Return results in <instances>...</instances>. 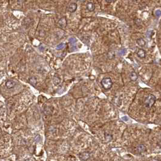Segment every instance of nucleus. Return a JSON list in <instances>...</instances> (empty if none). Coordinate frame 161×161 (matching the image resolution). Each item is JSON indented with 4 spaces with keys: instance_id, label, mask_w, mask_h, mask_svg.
<instances>
[{
    "instance_id": "20e7f679",
    "label": "nucleus",
    "mask_w": 161,
    "mask_h": 161,
    "mask_svg": "<svg viewBox=\"0 0 161 161\" xmlns=\"http://www.w3.org/2000/svg\"><path fill=\"white\" fill-rule=\"evenodd\" d=\"M79 156L80 159L82 161H86L87 159H88L90 158V153H88V152H85L79 154Z\"/></svg>"
},
{
    "instance_id": "1a4fd4ad",
    "label": "nucleus",
    "mask_w": 161,
    "mask_h": 161,
    "mask_svg": "<svg viewBox=\"0 0 161 161\" xmlns=\"http://www.w3.org/2000/svg\"><path fill=\"white\" fill-rule=\"evenodd\" d=\"M130 79L132 82H136L138 78V75L135 71H132L130 74Z\"/></svg>"
},
{
    "instance_id": "0eeeda50",
    "label": "nucleus",
    "mask_w": 161,
    "mask_h": 161,
    "mask_svg": "<svg viewBox=\"0 0 161 161\" xmlns=\"http://www.w3.org/2000/svg\"><path fill=\"white\" fill-rule=\"evenodd\" d=\"M137 56L140 59H144L146 57V51L142 48H139L136 52Z\"/></svg>"
},
{
    "instance_id": "4468645a",
    "label": "nucleus",
    "mask_w": 161,
    "mask_h": 161,
    "mask_svg": "<svg viewBox=\"0 0 161 161\" xmlns=\"http://www.w3.org/2000/svg\"><path fill=\"white\" fill-rule=\"evenodd\" d=\"M65 44H59V45H57V49L58 50H60L62 49V48H64V47H65Z\"/></svg>"
},
{
    "instance_id": "f3484780",
    "label": "nucleus",
    "mask_w": 161,
    "mask_h": 161,
    "mask_svg": "<svg viewBox=\"0 0 161 161\" xmlns=\"http://www.w3.org/2000/svg\"><path fill=\"white\" fill-rule=\"evenodd\" d=\"M131 1H137V0H131Z\"/></svg>"
},
{
    "instance_id": "39448f33",
    "label": "nucleus",
    "mask_w": 161,
    "mask_h": 161,
    "mask_svg": "<svg viewBox=\"0 0 161 161\" xmlns=\"http://www.w3.org/2000/svg\"><path fill=\"white\" fill-rule=\"evenodd\" d=\"M78 8V5L76 3H72L70 4L67 8V10L70 13H74V12H76Z\"/></svg>"
},
{
    "instance_id": "9d476101",
    "label": "nucleus",
    "mask_w": 161,
    "mask_h": 161,
    "mask_svg": "<svg viewBox=\"0 0 161 161\" xmlns=\"http://www.w3.org/2000/svg\"><path fill=\"white\" fill-rule=\"evenodd\" d=\"M86 8L89 12H93L95 9V5L92 2H89L86 5Z\"/></svg>"
},
{
    "instance_id": "f8f14e48",
    "label": "nucleus",
    "mask_w": 161,
    "mask_h": 161,
    "mask_svg": "<svg viewBox=\"0 0 161 161\" xmlns=\"http://www.w3.org/2000/svg\"><path fill=\"white\" fill-rule=\"evenodd\" d=\"M53 83H54V85L57 86V85H59L60 83H61V78L58 76V75H55V76L53 78Z\"/></svg>"
},
{
    "instance_id": "9b49d317",
    "label": "nucleus",
    "mask_w": 161,
    "mask_h": 161,
    "mask_svg": "<svg viewBox=\"0 0 161 161\" xmlns=\"http://www.w3.org/2000/svg\"><path fill=\"white\" fill-rule=\"evenodd\" d=\"M136 43L140 47H144L146 45V42L143 38H139L136 40Z\"/></svg>"
},
{
    "instance_id": "ddd939ff",
    "label": "nucleus",
    "mask_w": 161,
    "mask_h": 161,
    "mask_svg": "<svg viewBox=\"0 0 161 161\" xmlns=\"http://www.w3.org/2000/svg\"><path fill=\"white\" fill-rule=\"evenodd\" d=\"M29 83L31 84L32 86H35L36 85V84H37V80H36V78L35 77H30L29 79Z\"/></svg>"
},
{
    "instance_id": "7ed1b4c3",
    "label": "nucleus",
    "mask_w": 161,
    "mask_h": 161,
    "mask_svg": "<svg viewBox=\"0 0 161 161\" xmlns=\"http://www.w3.org/2000/svg\"><path fill=\"white\" fill-rule=\"evenodd\" d=\"M58 24L61 29H65L67 27V19L65 17H62V18H60L59 20L58 21Z\"/></svg>"
},
{
    "instance_id": "2eb2a0df",
    "label": "nucleus",
    "mask_w": 161,
    "mask_h": 161,
    "mask_svg": "<svg viewBox=\"0 0 161 161\" xmlns=\"http://www.w3.org/2000/svg\"><path fill=\"white\" fill-rule=\"evenodd\" d=\"M105 1L108 3H111L113 1H114V0H105Z\"/></svg>"
},
{
    "instance_id": "f257e3e1",
    "label": "nucleus",
    "mask_w": 161,
    "mask_h": 161,
    "mask_svg": "<svg viewBox=\"0 0 161 161\" xmlns=\"http://www.w3.org/2000/svg\"><path fill=\"white\" fill-rule=\"evenodd\" d=\"M156 101V98L155 96L153 94L148 95L147 97H145L144 100V105L148 109H151L155 104Z\"/></svg>"
},
{
    "instance_id": "6e6552de",
    "label": "nucleus",
    "mask_w": 161,
    "mask_h": 161,
    "mask_svg": "<svg viewBox=\"0 0 161 161\" xmlns=\"http://www.w3.org/2000/svg\"><path fill=\"white\" fill-rule=\"evenodd\" d=\"M16 86V82L13 80H8L6 82V86L8 89H12Z\"/></svg>"
},
{
    "instance_id": "423d86ee",
    "label": "nucleus",
    "mask_w": 161,
    "mask_h": 161,
    "mask_svg": "<svg viewBox=\"0 0 161 161\" xmlns=\"http://www.w3.org/2000/svg\"><path fill=\"white\" fill-rule=\"evenodd\" d=\"M136 151L139 154H142V153H145L147 151V148L144 145L140 144L137 146Z\"/></svg>"
},
{
    "instance_id": "f03ea898",
    "label": "nucleus",
    "mask_w": 161,
    "mask_h": 161,
    "mask_svg": "<svg viewBox=\"0 0 161 161\" xmlns=\"http://www.w3.org/2000/svg\"><path fill=\"white\" fill-rule=\"evenodd\" d=\"M101 85L105 89L109 90L112 88L113 86V82L110 77L104 78L101 81Z\"/></svg>"
},
{
    "instance_id": "dca6fc26",
    "label": "nucleus",
    "mask_w": 161,
    "mask_h": 161,
    "mask_svg": "<svg viewBox=\"0 0 161 161\" xmlns=\"http://www.w3.org/2000/svg\"><path fill=\"white\" fill-rule=\"evenodd\" d=\"M151 161H159V160L157 159L156 158H153L151 160Z\"/></svg>"
}]
</instances>
